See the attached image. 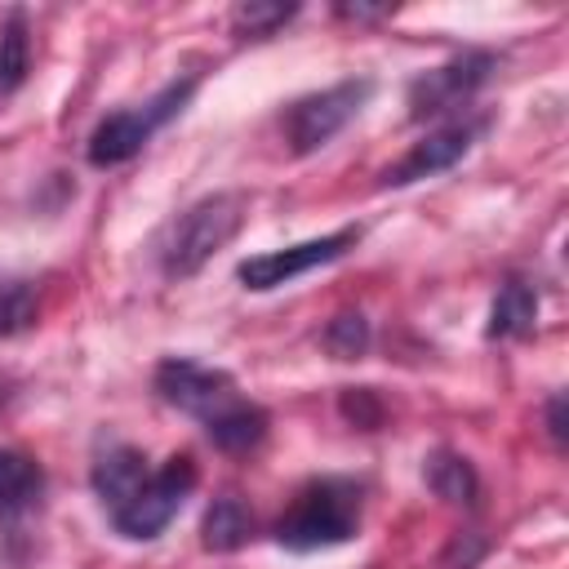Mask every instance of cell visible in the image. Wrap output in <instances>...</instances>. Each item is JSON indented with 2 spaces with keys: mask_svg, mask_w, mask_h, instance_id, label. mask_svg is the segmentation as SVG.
Segmentation results:
<instances>
[{
  "mask_svg": "<svg viewBox=\"0 0 569 569\" xmlns=\"http://www.w3.org/2000/svg\"><path fill=\"white\" fill-rule=\"evenodd\" d=\"M151 387H156V396H160L169 409L196 418L200 427L240 400L236 378H231L227 369H209V365L187 360V356H169V360H160Z\"/></svg>",
  "mask_w": 569,
  "mask_h": 569,
  "instance_id": "6",
  "label": "cell"
},
{
  "mask_svg": "<svg viewBox=\"0 0 569 569\" xmlns=\"http://www.w3.org/2000/svg\"><path fill=\"white\" fill-rule=\"evenodd\" d=\"M36 320V289L27 280H4L0 284V338L22 333Z\"/></svg>",
  "mask_w": 569,
  "mask_h": 569,
  "instance_id": "19",
  "label": "cell"
},
{
  "mask_svg": "<svg viewBox=\"0 0 569 569\" xmlns=\"http://www.w3.org/2000/svg\"><path fill=\"white\" fill-rule=\"evenodd\" d=\"M365 489L347 476H320L298 489L289 511L276 520V542L289 551H320L351 542L360 533V498Z\"/></svg>",
  "mask_w": 569,
  "mask_h": 569,
  "instance_id": "1",
  "label": "cell"
},
{
  "mask_svg": "<svg viewBox=\"0 0 569 569\" xmlns=\"http://www.w3.org/2000/svg\"><path fill=\"white\" fill-rule=\"evenodd\" d=\"M298 13V4H280V0H244L231 9V31L240 40H271L289 18Z\"/></svg>",
  "mask_w": 569,
  "mask_h": 569,
  "instance_id": "17",
  "label": "cell"
},
{
  "mask_svg": "<svg viewBox=\"0 0 569 569\" xmlns=\"http://www.w3.org/2000/svg\"><path fill=\"white\" fill-rule=\"evenodd\" d=\"M485 116H467V120H449V124H440V129H431L427 138H418L396 164H387L382 173H378V187H409V182H418V178H431V173H445V169H453L471 147H476V138L485 133Z\"/></svg>",
  "mask_w": 569,
  "mask_h": 569,
  "instance_id": "9",
  "label": "cell"
},
{
  "mask_svg": "<svg viewBox=\"0 0 569 569\" xmlns=\"http://www.w3.org/2000/svg\"><path fill=\"white\" fill-rule=\"evenodd\" d=\"M498 58L489 49H462L453 53L449 62L422 71L413 84H409V120H436V116H449L458 111L467 98H476V89L493 76Z\"/></svg>",
  "mask_w": 569,
  "mask_h": 569,
  "instance_id": "7",
  "label": "cell"
},
{
  "mask_svg": "<svg viewBox=\"0 0 569 569\" xmlns=\"http://www.w3.org/2000/svg\"><path fill=\"white\" fill-rule=\"evenodd\" d=\"M31 71V36H27V13L22 9H9L4 27H0V98L22 89Z\"/></svg>",
  "mask_w": 569,
  "mask_h": 569,
  "instance_id": "16",
  "label": "cell"
},
{
  "mask_svg": "<svg viewBox=\"0 0 569 569\" xmlns=\"http://www.w3.org/2000/svg\"><path fill=\"white\" fill-rule=\"evenodd\" d=\"M320 342H325V351H329L333 360H360V356L369 351V320H365L360 311H338V316L325 325Z\"/></svg>",
  "mask_w": 569,
  "mask_h": 569,
  "instance_id": "18",
  "label": "cell"
},
{
  "mask_svg": "<svg viewBox=\"0 0 569 569\" xmlns=\"http://www.w3.org/2000/svg\"><path fill=\"white\" fill-rule=\"evenodd\" d=\"M373 98V80H338L320 93H307L298 102H289V111L280 116V129H284V142L293 156H311L320 151L329 138H338L356 116L360 107Z\"/></svg>",
  "mask_w": 569,
  "mask_h": 569,
  "instance_id": "4",
  "label": "cell"
},
{
  "mask_svg": "<svg viewBox=\"0 0 569 569\" xmlns=\"http://www.w3.org/2000/svg\"><path fill=\"white\" fill-rule=\"evenodd\" d=\"M333 13H338V18H351V22H373V18H382L387 9H382V4H333Z\"/></svg>",
  "mask_w": 569,
  "mask_h": 569,
  "instance_id": "23",
  "label": "cell"
},
{
  "mask_svg": "<svg viewBox=\"0 0 569 569\" xmlns=\"http://www.w3.org/2000/svg\"><path fill=\"white\" fill-rule=\"evenodd\" d=\"M360 240V227H342V231H329L320 240H302V244H289V249H271V253H253L236 267V280L253 293H267V289H280L333 258H342L351 244Z\"/></svg>",
  "mask_w": 569,
  "mask_h": 569,
  "instance_id": "8",
  "label": "cell"
},
{
  "mask_svg": "<svg viewBox=\"0 0 569 569\" xmlns=\"http://www.w3.org/2000/svg\"><path fill=\"white\" fill-rule=\"evenodd\" d=\"M267 427H271V418H267L262 405L236 400L231 409H222L218 418L204 422V436H209V445L222 449V453H249V449H258V445L267 440Z\"/></svg>",
  "mask_w": 569,
  "mask_h": 569,
  "instance_id": "12",
  "label": "cell"
},
{
  "mask_svg": "<svg viewBox=\"0 0 569 569\" xmlns=\"http://www.w3.org/2000/svg\"><path fill=\"white\" fill-rule=\"evenodd\" d=\"M249 538H253V511L236 493L213 498L209 511H204V520H200L204 551H240Z\"/></svg>",
  "mask_w": 569,
  "mask_h": 569,
  "instance_id": "14",
  "label": "cell"
},
{
  "mask_svg": "<svg viewBox=\"0 0 569 569\" xmlns=\"http://www.w3.org/2000/svg\"><path fill=\"white\" fill-rule=\"evenodd\" d=\"M547 431H551L556 449H565V396L560 391L547 400Z\"/></svg>",
  "mask_w": 569,
  "mask_h": 569,
  "instance_id": "22",
  "label": "cell"
},
{
  "mask_svg": "<svg viewBox=\"0 0 569 569\" xmlns=\"http://www.w3.org/2000/svg\"><path fill=\"white\" fill-rule=\"evenodd\" d=\"M196 93V76H182V80H169L156 98H147L142 107H124L116 116H107L93 133H89V164L98 169H111V164H124L133 160L156 129H164Z\"/></svg>",
  "mask_w": 569,
  "mask_h": 569,
  "instance_id": "3",
  "label": "cell"
},
{
  "mask_svg": "<svg viewBox=\"0 0 569 569\" xmlns=\"http://www.w3.org/2000/svg\"><path fill=\"white\" fill-rule=\"evenodd\" d=\"M44 493V471L22 449H0V516H22Z\"/></svg>",
  "mask_w": 569,
  "mask_h": 569,
  "instance_id": "15",
  "label": "cell"
},
{
  "mask_svg": "<svg viewBox=\"0 0 569 569\" xmlns=\"http://www.w3.org/2000/svg\"><path fill=\"white\" fill-rule=\"evenodd\" d=\"M196 489V462L187 453H173L169 462H160L116 511H111V525L120 538H133V542H147L156 538L173 516L178 507L187 502V493Z\"/></svg>",
  "mask_w": 569,
  "mask_h": 569,
  "instance_id": "5",
  "label": "cell"
},
{
  "mask_svg": "<svg viewBox=\"0 0 569 569\" xmlns=\"http://www.w3.org/2000/svg\"><path fill=\"white\" fill-rule=\"evenodd\" d=\"M147 476H151V471H147L142 449L111 440V445H102V449H98L93 471H89V485H93V493L102 498V507H107V511H116V507H120V502H124V498H129Z\"/></svg>",
  "mask_w": 569,
  "mask_h": 569,
  "instance_id": "10",
  "label": "cell"
},
{
  "mask_svg": "<svg viewBox=\"0 0 569 569\" xmlns=\"http://www.w3.org/2000/svg\"><path fill=\"white\" fill-rule=\"evenodd\" d=\"M485 551H489V542H485L476 529L453 533V542L440 551V569H476V565L485 560Z\"/></svg>",
  "mask_w": 569,
  "mask_h": 569,
  "instance_id": "21",
  "label": "cell"
},
{
  "mask_svg": "<svg viewBox=\"0 0 569 569\" xmlns=\"http://www.w3.org/2000/svg\"><path fill=\"white\" fill-rule=\"evenodd\" d=\"M338 409H342V418H347L351 427H360V431H378L382 418H387V409H382V400L373 396V387H347L342 400H338Z\"/></svg>",
  "mask_w": 569,
  "mask_h": 569,
  "instance_id": "20",
  "label": "cell"
},
{
  "mask_svg": "<svg viewBox=\"0 0 569 569\" xmlns=\"http://www.w3.org/2000/svg\"><path fill=\"white\" fill-rule=\"evenodd\" d=\"M422 476H427L431 493L445 498V502H453V507H476L480 502V476H476L471 458H462L453 449H436L427 458Z\"/></svg>",
  "mask_w": 569,
  "mask_h": 569,
  "instance_id": "13",
  "label": "cell"
},
{
  "mask_svg": "<svg viewBox=\"0 0 569 569\" xmlns=\"http://www.w3.org/2000/svg\"><path fill=\"white\" fill-rule=\"evenodd\" d=\"M533 325H538V289L529 280H520V276L502 280L498 293H493L485 333L489 338H529Z\"/></svg>",
  "mask_w": 569,
  "mask_h": 569,
  "instance_id": "11",
  "label": "cell"
},
{
  "mask_svg": "<svg viewBox=\"0 0 569 569\" xmlns=\"http://www.w3.org/2000/svg\"><path fill=\"white\" fill-rule=\"evenodd\" d=\"M244 222V196L240 191H213L182 209L156 240V262L169 280L196 276Z\"/></svg>",
  "mask_w": 569,
  "mask_h": 569,
  "instance_id": "2",
  "label": "cell"
}]
</instances>
